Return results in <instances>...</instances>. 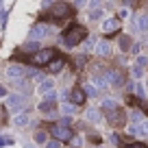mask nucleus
<instances>
[{"label":"nucleus","instance_id":"nucleus-1","mask_svg":"<svg viewBox=\"0 0 148 148\" xmlns=\"http://www.w3.org/2000/svg\"><path fill=\"white\" fill-rule=\"evenodd\" d=\"M72 13H74V9L68 2H55L50 7V11L42 15V20H68V18H72Z\"/></svg>","mask_w":148,"mask_h":148},{"label":"nucleus","instance_id":"nucleus-2","mask_svg":"<svg viewBox=\"0 0 148 148\" xmlns=\"http://www.w3.org/2000/svg\"><path fill=\"white\" fill-rule=\"evenodd\" d=\"M85 37H87V31L83 26H72L70 31L63 33V44L65 46H76V44L85 42Z\"/></svg>","mask_w":148,"mask_h":148},{"label":"nucleus","instance_id":"nucleus-3","mask_svg":"<svg viewBox=\"0 0 148 148\" xmlns=\"http://www.w3.org/2000/svg\"><path fill=\"white\" fill-rule=\"evenodd\" d=\"M26 74L28 76H37L35 70L24 68V65H9V68H7V76H9L11 81H20V79H24Z\"/></svg>","mask_w":148,"mask_h":148},{"label":"nucleus","instance_id":"nucleus-4","mask_svg":"<svg viewBox=\"0 0 148 148\" xmlns=\"http://www.w3.org/2000/svg\"><path fill=\"white\" fill-rule=\"evenodd\" d=\"M52 57H55V48H42V50H37L35 55L31 57V61L35 65H46Z\"/></svg>","mask_w":148,"mask_h":148},{"label":"nucleus","instance_id":"nucleus-5","mask_svg":"<svg viewBox=\"0 0 148 148\" xmlns=\"http://www.w3.org/2000/svg\"><path fill=\"white\" fill-rule=\"evenodd\" d=\"M50 133H52V137L61 139V142H70L72 139V129L68 124H55L50 129Z\"/></svg>","mask_w":148,"mask_h":148},{"label":"nucleus","instance_id":"nucleus-6","mask_svg":"<svg viewBox=\"0 0 148 148\" xmlns=\"http://www.w3.org/2000/svg\"><path fill=\"white\" fill-rule=\"evenodd\" d=\"M39 111H42L44 116H48V118H57V116H59V107H57V102L55 100H46V98L39 102Z\"/></svg>","mask_w":148,"mask_h":148},{"label":"nucleus","instance_id":"nucleus-7","mask_svg":"<svg viewBox=\"0 0 148 148\" xmlns=\"http://www.w3.org/2000/svg\"><path fill=\"white\" fill-rule=\"evenodd\" d=\"M5 105H7V109L18 111V109H22V107L26 105V96H24V94H13V96H9L5 100Z\"/></svg>","mask_w":148,"mask_h":148},{"label":"nucleus","instance_id":"nucleus-8","mask_svg":"<svg viewBox=\"0 0 148 148\" xmlns=\"http://www.w3.org/2000/svg\"><path fill=\"white\" fill-rule=\"evenodd\" d=\"M129 133H135V135H144V137H148V120L133 122V124L129 126Z\"/></svg>","mask_w":148,"mask_h":148},{"label":"nucleus","instance_id":"nucleus-9","mask_svg":"<svg viewBox=\"0 0 148 148\" xmlns=\"http://www.w3.org/2000/svg\"><path fill=\"white\" fill-rule=\"evenodd\" d=\"M107 81H109V85H113V87H120V85L124 83V76H122V72H118V70H109V72H107Z\"/></svg>","mask_w":148,"mask_h":148},{"label":"nucleus","instance_id":"nucleus-10","mask_svg":"<svg viewBox=\"0 0 148 148\" xmlns=\"http://www.w3.org/2000/svg\"><path fill=\"white\" fill-rule=\"evenodd\" d=\"M118 28H120V20L118 18H107L105 22H102V33H107V35H109V33H116Z\"/></svg>","mask_w":148,"mask_h":148},{"label":"nucleus","instance_id":"nucleus-11","mask_svg":"<svg viewBox=\"0 0 148 148\" xmlns=\"http://www.w3.org/2000/svg\"><path fill=\"white\" fill-rule=\"evenodd\" d=\"M46 65H48V72H52V74H55V72H61V70H63L65 61H63V57H59V55H57V57H52V59L48 61Z\"/></svg>","mask_w":148,"mask_h":148},{"label":"nucleus","instance_id":"nucleus-12","mask_svg":"<svg viewBox=\"0 0 148 148\" xmlns=\"http://www.w3.org/2000/svg\"><path fill=\"white\" fill-rule=\"evenodd\" d=\"M13 124L18 126V129H24V126L31 124V116H28L26 111H20V113H15V116H13Z\"/></svg>","mask_w":148,"mask_h":148},{"label":"nucleus","instance_id":"nucleus-13","mask_svg":"<svg viewBox=\"0 0 148 148\" xmlns=\"http://www.w3.org/2000/svg\"><path fill=\"white\" fill-rule=\"evenodd\" d=\"M68 98H70V100L74 102V105H83V102H85V98H87V94H85L83 89L74 87L72 92H70V96H68Z\"/></svg>","mask_w":148,"mask_h":148},{"label":"nucleus","instance_id":"nucleus-14","mask_svg":"<svg viewBox=\"0 0 148 148\" xmlns=\"http://www.w3.org/2000/svg\"><path fill=\"white\" fill-rule=\"evenodd\" d=\"M96 55L98 57H109L111 55V44L109 42H96Z\"/></svg>","mask_w":148,"mask_h":148},{"label":"nucleus","instance_id":"nucleus-15","mask_svg":"<svg viewBox=\"0 0 148 148\" xmlns=\"http://www.w3.org/2000/svg\"><path fill=\"white\" fill-rule=\"evenodd\" d=\"M48 35V28L44 26V24H35V26L31 28V37L33 39H42V37Z\"/></svg>","mask_w":148,"mask_h":148},{"label":"nucleus","instance_id":"nucleus-16","mask_svg":"<svg viewBox=\"0 0 148 148\" xmlns=\"http://www.w3.org/2000/svg\"><path fill=\"white\" fill-rule=\"evenodd\" d=\"M109 122H111V124H122V122H124V111H122V109L109 111Z\"/></svg>","mask_w":148,"mask_h":148},{"label":"nucleus","instance_id":"nucleus-17","mask_svg":"<svg viewBox=\"0 0 148 148\" xmlns=\"http://www.w3.org/2000/svg\"><path fill=\"white\" fill-rule=\"evenodd\" d=\"M135 28H137V31H142V33L148 31V15H146V13H139L137 18H135Z\"/></svg>","mask_w":148,"mask_h":148},{"label":"nucleus","instance_id":"nucleus-18","mask_svg":"<svg viewBox=\"0 0 148 148\" xmlns=\"http://www.w3.org/2000/svg\"><path fill=\"white\" fill-rule=\"evenodd\" d=\"M50 89H55V79H46V81H42L37 92H39V94H46V92H50Z\"/></svg>","mask_w":148,"mask_h":148},{"label":"nucleus","instance_id":"nucleus-19","mask_svg":"<svg viewBox=\"0 0 148 148\" xmlns=\"http://www.w3.org/2000/svg\"><path fill=\"white\" fill-rule=\"evenodd\" d=\"M74 107H76V105H74L72 100H63L61 107H59V111H63L65 116H74Z\"/></svg>","mask_w":148,"mask_h":148},{"label":"nucleus","instance_id":"nucleus-20","mask_svg":"<svg viewBox=\"0 0 148 148\" xmlns=\"http://www.w3.org/2000/svg\"><path fill=\"white\" fill-rule=\"evenodd\" d=\"M92 83L96 85L98 89H105V87H109V81H107V76H92Z\"/></svg>","mask_w":148,"mask_h":148},{"label":"nucleus","instance_id":"nucleus-21","mask_svg":"<svg viewBox=\"0 0 148 148\" xmlns=\"http://www.w3.org/2000/svg\"><path fill=\"white\" fill-rule=\"evenodd\" d=\"M83 92H85V94H87V96H92V98H96V96H98V94H100V89H98V87H96V85H94V83H89V85H85V89H83Z\"/></svg>","mask_w":148,"mask_h":148},{"label":"nucleus","instance_id":"nucleus-22","mask_svg":"<svg viewBox=\"0 0 148 148\" xmlns=\"http://www.w3.org/2000/svg\"><path fill=\"white\" fill-rule=\"evenodd\" d=\"M131 42H133V39H131L129 35H122L120 37V48H122V50H131V46H133Z\"/></svg>","mask_w":148,"mask_h":148},{"label":"nucleus","instance_id":"nucleus-23","mask_svg":"<svg viewBox=\"0 0 148 148\" xmlns=\"http://www.w3.org/2000/svg\"><path fill=\"white\" fill-rule=\"evenodd\" d=\"M131 74H133L135 79H142V74H144V70H142V65H131Z\"/></svg>","mask_w":148,"mask_h":148},{"label":"nucleus","instance_id":"nucleus-24","mask_svg":"<svg viewBox=\"0 0 148 148\" xmlns=\"http://www.w3.org/2000/svg\"><path fill=\"white\" fill-rule=\"evenodd\" d=\"M102 109H109V111H113V109H118V102H116V100H111V98H107V100L102 102Z\"/></svg>","mask_w":148,"mask_h":148},{"label":"nucleus","instance_id":"nucleus-25","mask_svg":"<svg viewBox=\"0 0 148 148\" xmlns=\"http://www.w3.org/2000/svg\"><path fill=\"white\" fill-rule=\"evenodd\" d=\"M35 142H37V144H44V146H46V142H48L46 133H44V131H37V133H35Z\"/></svg>","mask_w":148,"mask_h":148},{"label":"nucleus","instance_id":"nucleus-26","mask_svg":"<svg viewBox=\"0 0 148 148\" xmlns=\"http://www.w3.org/2000/svg\"><path fill=\"white\" fill-rule=\"evenodd\" d=\"M133 92H135V96H139V98H144V96H146V87H144L142 83H137V85H135V87H133Z\"/></svg>","mask_w":148,"mask_h":148},{"label":"nucleus","instance_id":"nucleus-27","mask_svg":"<svg viewBox=\"0 0 148 148\" xmlns=\"http://www.w3.org/2000/svg\"><path fill=\"white\" fill-rule=\"evenodd\" d=\"M87 120H92V122H98V120H100V113H98V109L87 111Z\"/></svg>","mask_w":148,"mask_h":148},{"label":"nucleus","instance_id":"nucleus-28","mask_svg":"<svg viewBox=\"0 0 148 148\" xmlns=\"http://www.w3.org/2000/svg\"><path fill=\"white\" fill-rule=\"evenodd\" d=\"M102 15H105V13H102V7H100V9H94V11H89V20H100Z\"/></svg>","mask_w":148,"mask_h":148},{"label":"nucleus","instance_id":"nucleus-29","mask_svg":"<svg viewBox=\"0 0 148 148\" xmlns=\"http://www.w3.org/2000/svg\"><path fill=\"white\" fill-rule=\"evenodd\" d=\"M61 144H63V142H61V139H50V142H46V148H61Z\"/></svg>","mask_w":148,"mask_h":148},{"label":"nucleus","instance_id":"nucleus-30","mask_svg":"<svg viewBox=\"0 0 148 148\" xmlns=\"http://www.w3.org/2000/svg\"><path fill=\"white\" fill-rule=\"evenodd\" d=\"M131 120H133V122H139V120H144V116L135 109V111H131Z\"/></svg>","mask_w":148,"mask_h":148},{"label":"nucleus","instance_id":"nucleus-31","mask_svg":"<svg viewBox=\"0 0 148 148\" xmlns=\"http://www.w3.org/2000/svg\"><path fill=\"white\" fill-rule=\"evenodd\" d=\"M96 42H98V39H87V42H85V50H94V48H96Z\"/></svg>","mask_w":148,"mask_h":148},{"label":"nucleus","instance_id":"nucleus-32","mask_svg":"<svg viewBox=\"0 0 148 148\" xmlns=\"http://www.w3.org/2000/svg\"><path fill=\"white\" fill-rule=\"evenodd\" d=\"M100 5H102V0H89V11L100 9Z\"/></svg>","mask_w":148,"mask_h":148},{"label":"nucleus","instance_id":"nucleus-33","mask_svg":"<svg viewBox=\"0 0 148 148\" xmlns=\"http://www.w3.org/2000/svg\"><path fill=\"white\" fill-rule=\"evenodd\" d=\"M137 63H139V65L144 68V65L148 63V57H146V55H139V57H137Z\"/></svg>","mask_w":148,"mask_h":148},{"label":"nucleus","instance_id":"nucleus-34","mask_svg":"<svg viewBox=\"0 0 148 148\" xmlns=\"http://www.w3.org/2000/svg\"><path fill=\"white\" fill-rule=\"evenodd\" d=\"M37 46H39V44H37V42H28L26 46H24V50H35Z\"/></svg>","mask_w":148,"mask_h":148},{"label":"nucleus","instance_id":"nucleus-35","mask_svg":"<svg viewBox=\"0 0 148 148\" xmlns=\"http://www.w3.org/2000/svg\"><path fill=\"white\" fill-rule=\"evenodd\" d=\"M44 98H46V100H55V89H50V92H46V94H44Z\"/></svg>","mask_w":148,"mask_h":148},{"label":"nucleus","instance_id":"nucleus-36","mask_svg":"<svg viewBox=\"0 0 148 148\" xmlns=\"http://www.w3.org/2000/svg\"><path fill=\"white\" fill-rule=\"evenodd\" d=\"M126 148H148V146H144L142 142H135V144H129Z\"/></svg>","mask_w":148,"mask_h":148},{"label":"nucleus","instance_id":"nucleus-37","mask_svg":"<svg viewBox=\"0 0 148 148\" xmlns=\"http://www.w3.org/2000/svg\"><path fill=\"white\" fill-rule=\"evenodd\" d=\"M87 2H89V0H74V5H76V7H85Z\"/></svg>","mask_w":148,"mask_h":148},{"label":"nucleus","instance_id":"nucleus-38","mask_svg":"<svg viewBox=\"0 0 148 148\" xmlns=\"http://www.w3.org/2000/svg\"><path fill=\"white\" fill-rule=\"evenodd\" d=\"M5 94H7V89L2 87V85H0V96H5Z\"/></svg>","mask_w":148,"mask_h":148},{"label":"nucleus","instance_id":"nucleus-39","mask_svg":"<svg viewBox=\"0 0 148 148\" xmlns=\"http://www.w3.org/2000/svg\"><path fill=\"white\" fill-rule=\"evenodd\" d=\"M50 2H55V0H46V5H50Z\"/></svg>","mask_w":148,"mask_h":148},{"label":"nucleus","instance_id":"nucleus-40","mask_svg":"<svg viewBox=\"0 0 148 148\" xmlns=\"http://www.w3.org/2000/svg\"><path fill=\"white\" fill-rule=\"evenodd\" d=\"M0 111H2V109H0Z\"/></svg>","mask_w":148,"mask_h":148}]
</instances>
